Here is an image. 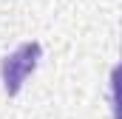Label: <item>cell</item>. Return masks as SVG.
Here are the masks:
<instances>
[{
	"instance_id": "cell-2",
	"label": "cell",
	"mask_w": 122,
	"mask_h": 119,
	"mask_svg": "<svg viewBox=\"0 0 122 119\" xmlns=\"http://www.w3.org/2000/svg\"><path fill=\"white\" fill-rule=\"evenodd\" d=\"M111 94H114V102H122V62L111 71Z\"/></svg>"
},
{
	"instance_id": "cell-1",
	"label": "cell",
	"mask_w": 122,
	"mask_h": 119,
	"mask_svg": "<svg viewBox=\"0 0 122 119\" xmlns=\"http://www.w3.org/2000/svg\"><path fill=\"white\" fill-rule=\"evenodd\" d=\"M40 54H43V45H40L37 40H29V43L17 45L9 57L3 60V65H0V77H3V88H6L9 96L20 94L23 82H26V77L37 68Z\"/></svg>"
},
{
	"instance_id": "cell-3",
	"label": "cell",
	"mask_w": 122,
	"mask_h": 119,
	"mask_svg": "<svg viewBox=\"0 0 122 119\" xmlns=\"http://www.w3.org/2000/svg\"><path fill=\"white\" fill-rule=\"evenodd\" d=\"M114 119H122V102H114Z\"/></svg>"
}]
</instances>
